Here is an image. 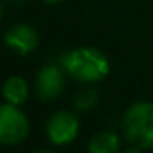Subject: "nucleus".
<instances>
[{
  "instance_id": "nucleus-6",
  "label": "nucleus",
  "mask_w": 153,
  "mask_h": 153,
  "mask_svg": "<svg viewBox=\"0 0 153 153\" xmlns=\"http://www.w3.org/2000/svg\"><path fill=\"white\" fill-rule=\"evenodd\" d=\"M5 43L8 48L18 54H28L36 48L38 45V33L35 28L28 25H15L13 28L7 31Z\"/></svg>"
},
{
  "instance_id": "nucleus-9",
  "label": "nucleus",
  "mask_w": 153,
  "mask_h": 153,
  "mask_svg": "<svg viewBox=\"0 0 153 153\" xmlns=\"http://www.w3.org/2000/svg\"><path fill=\"white\" fill-rule=\"evenodd\" d=\"M97 102H99V94H97V91L86 89V91H81L76 96L74 107L77 110H81V112H86V110H91L92 107H96Z\"/></svg>"
},
{
  "instance_id": "nucleus-5",
  "label": "nucleus",
  "mask_w": 153,
  "mask_h": 153,
  "mask_svg": "<svg viewBox=\"0 0 153 153\" xmlns=\"http://www.w3.org/2000/svg\"><path fill=\"white\" fill-rule=\"evenodd\" d=\"M64 91V76L63 71L54 64L41 68L36 77V92L43 100H51L61 96Z\"/></svg>"
},
{
  "instance_id": "nucleus-4",
  "label": "nucleus",
  "mask_w": 153,
  "mask_h": 153,
  "mask_svg": "<svg viewBox=\"0 0 153 153\" xmlns=\"http://www.w3.org/2000/svg\"><path fill=\"white\" fill-rule=\"evenodd\" d=\"M77 132H79V122H77V117L71 112L59 110L53 114L51 119L48 120L46 135L53 145H68L76 138Z\"/></svg>"
},
{
  "instance_id": "nucleus-10",
  "label": "nucleus",
  "mask_w": 153,
  "mask_h": 153,
  "mask_svg": "<svg viewBox=\"0 0 153 153\" xmlns=\"http://www.w3.org/2000/svg\"><path fill=\"white\" fill-rule=\"evenodd\" d=\"M45 2H48V4H58V2H61V0H45Z\"/></svg>"
},
{
  "instance_id": "nucleus-2",
  "label": "nucleus",
  "mask_w": 153,
  "mask_h": 153,
  "mask_svg": "<svg viewBox=\"0 0 153 153\" xmlns=\"http://www.w3.org/2000/svg\"><path fill=\"white\" fill-rule=\"evenodd\" d=\"M123 135L137 148H153V104L137 102L123 115Z\"/></svg>"
},
{
  "instance_id": "nucleus-11",
  "label": "nucleus",
  "mask_w": 153,
  "mask_h": 153,
  "mask_svg": "<svg viewBox=\"0 0 153 153\" xmlns=\"http://www.w3.org/2000/svg\"><path fill=\"white\" fill-rule=\"evenodd\" d=\"M2 15H4V7H2V4H0V18H2Z\"/></svg>"
},
{
  "instance_id": "nucleus-1",
  "label": "nucleus",
  "mask_w": 153,
  "mask_h": 153,
  "mask_svg": "<svg viewBox=\"0 0 153 153\" xmlns=\"http://www.w3.org/2000/svg\"><path fill=\"white\" fill-rule=\"evenodd\" d=\"M63 66L74 79L99 82L109 74L110 64L105 54L96 48H76L63 58Z\"/></svg>"
},
{
  "instance_id": "nucleus-7",
  "label": "nucleus",
  "mask_w": 153,
  "mask_h": 153,
  "mask_svg": "<svg viewBox=\"0 0 153 153\" xmlns=\"http://www.w3.org/2000/svg\"><path fill=\"white\" fill-rule=\"evenodd\" d=\"M2 94H4L5 100H7L8 104L22 105V104H25V100L28 99V84L23 77L12 76L4 82Z\"/></svg>"
},
{
  "instance_id": "nucleus-3",
  "label": "nucleus",
  "mask_w": 153,
  "mask_h": 153,
  "mask_svg": "<svg viewBox=\"0 0 153 153\" xmlns=\"http://www.w3.org/2000/svg\"><path fill=\"white\" fill-rule=\"evenodd\" d=\"M30 123L25 114L13 104L0 105V143L18 145L27 138Z\"/></svg>"
},
{
  "instance_id": "nucleus-8",
  "label": "nucleus",
  "mask_w": 153,
  "mask_h": 153,
  "mask_svg": "<svg viewBox=\"0 0 153 153\" xmlns=\"http://www.w3.org/2000/svg\"><path fill=\"white\" fill-rule=\"evenodd\" d=\"M119 137L114 132H100L89 142L91 153H117L119 152Z\"/></svg>"
}]
</instances>
